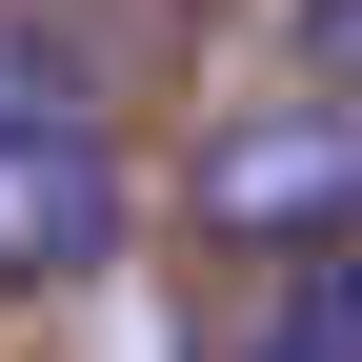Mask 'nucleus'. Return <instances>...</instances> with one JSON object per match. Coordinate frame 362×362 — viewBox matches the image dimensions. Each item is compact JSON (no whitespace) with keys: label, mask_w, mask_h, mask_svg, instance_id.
Listing matches in <instances>:
<instances>
[{"label":"nucleus","mask_w":362,"mask_h":362,"mask_svg":"<svg viewBox=\"0 0 362 362\" xmlns=\"http://www.w3.org/2000/svg\"><path fill=\"white\" fill-rule=\"evenodd\" d=\"M141 242V161H121L101 81L61 61V21L0 0V302H61Z\"/></svg>","instance_id":"obj_1"},{"label":"nucleus","mask_w":362,"mask_h":362,"mask_svg":"<svg viewBox=\"0 0 362 362\" xmlns=\"http://www.w3.org/2000/svg\"><path fill=\"white\" fill-rule=\"evenodd\" d=\"M181 221H221L242 262H342L362 242V121L342 101H221L181 141Z\"/></svg>","instance_id":"obj_2"},{"label":"nucleus","mask_w":362,"mask_h":362,"mask_svg":"<svg viewBox=\"0 0 362 362\" xmlns=\"http://www.w3.org/2000/svg\"><path fill=\"white\" fill-rule=\"evenodd\" d=\"M302 101L362 121V0H302Z\"/></svg>","instance_id":"obj_3"}]
</instances>
